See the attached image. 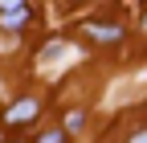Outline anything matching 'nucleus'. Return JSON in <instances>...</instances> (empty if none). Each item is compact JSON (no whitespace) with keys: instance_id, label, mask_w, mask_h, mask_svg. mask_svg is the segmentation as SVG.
Returning a JSON list of instances; mask_svg holds the SVG:
<instances>
[{"instance_id":"nucleus-4","label":"nucleus","mask_w":147,"mask_h":143,"mask_svg":"<svg viewBox=\"0 0 147 143\" xmlns=\"http://www.w3.org/2000/svg\"><path fill=\"white\" fill-rule=\"evenodd\" d=\"M82 127H86V115L82 111H69L65 115V131H82Z\"/></svg>"},{"instance_id":"nucleus-2","label":"nucleus","mask_w":147,"mask_h":143,"mask_svg":"<svg viewBox=\"0 0 147 143\" xmlns=\"http://www.w3.org/2000/svg\"><path fill=\"white\" fill-rule=\"evenodd\" d=\"M33 21V8L29 4H12V8H0V29L4 33H21Z\"/></svg>"},{"instance_id":"nucleus-5","label":"nucleus","mask_w":147,"mask_h":143,"mask_svg":"<svg viewBox=\"0 0 147 143\" xmlns=\"http://www.w3.org/2000/svg\"><path fill=\"white\" fill-rule=\"evenodd\" d=\"M37 143H65V131H57V127H53V131H45Z\"/></svg>"},{"instance_id":"nucleus-1","label":"nucleus","mask_w":147,"mask_h":143,"mask_svg":"<svg viewBox=\"0 0 147 143\" xmlns=\"http://www.w3.org/2000/svg\"><path fill=\"white\" fill-rule=\"evenodd\" d=\"M37 115H41V102L37 98H16L4 111V127H25V123H33Z\"/></svg>"},{"instance_id":"nucleus-3","label":"nucleus","mask_w":147,"mask_h":143,"mask_svg":"<svg viewBox=\"0 0 147 143\" xmlns=\"http://www.w3.org/2000/svg\"><path fill=\"white\" fill-rule=\"evenodd\" d=\"M82 33H86L90 41H102V45H119V41H123V29H119V25H98V21H86V25H82Z\"/></svg>"},{"instance_id":"nucleus-6","label":"nucleus","mask_w":147,"mask_h":143,"mask_svg":"<svg viewBox=\"0 0 147 143\" xmlns=\"http://www.w3.org/2000/svg\"><path fill=\"white\" fill-rule=\"evenodd\" d=\"M127 143H147V127H143V131H135L131 139H127Z\"/></svg>"},{"instance_id":"nucleus-7","label":"nucleus","mask_w":147,"mask_h":143,"mask_svg":"<svg viewBox=\"0 0 147 143\" xmlns=\"http://www.w3.org/2000/svg\"><path fill=\"white\" fill-rule=\"evenodd\" d=\"M12 4H25V0H0V8H12Z\"/></svg>"}]
</instances>
